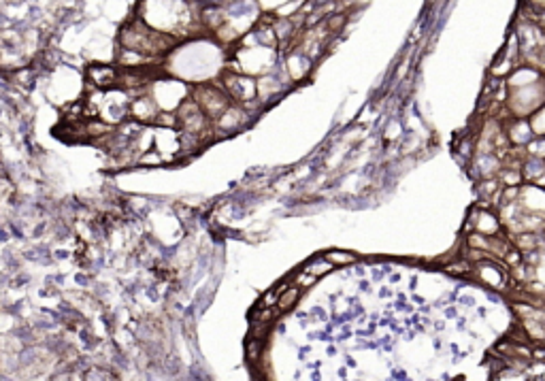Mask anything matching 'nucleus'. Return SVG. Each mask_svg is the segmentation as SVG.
I'll use <instances>...</instances> for the list:
<instances>
[{
	"label": "nucleus",
	"mask_w": 545,
	"mask_h": 381,
	"mask_svg": "<svg viewBox=\"0 0 545 381\" xmlns=\"http://www.w3.org/2000/svg\"><path fill=\"white\" fill-rule=\"evenodd\" d=\"M526 3L533 7V9H539V11H545V0H526Z\"/></svg>",
	"instance_id": "10"
},
{
	"label": "nucleus",
	"mask_w": 545,
	"mask_h": 381,
	"mask_svg": "<svg viewBox=\"0 0 545 381\" xmlns=\"http://www.w3.org/2000/svg\"><path fill=\"white\" fill-rule=\"evenodd\" d=\"M130 115L132 120H136L139 124H150L156 120V100L150 98V96H143V98H136L130 103Z\"/></svg>",
	"instance_id": "4"
},
{
	"label": "nucleus",
	"mask_w": 545,
	"mask_h": 381,
	"mask_svg": "<svg viewBox=\"0 0 545 381\" xmlns=\"http://www.w3.org/2000/svg\"><path fill=\"white\" fill-rule=\"evenodd\" d=\"M85 75H88V81L98 87V90H111V87H116L118 85V69H113L109 64H92L88 71H85Z\"/></svg>",
	"instance_id": "3"
},
{
	"label": "nucleus",
	"mask_w": 545,
	"mask_h": 381,
	"mask_svg": "<svg viewBox=\"0 0 545 381\" xmlns=\"http://www.w3.org/2000/svg\"><path fill=\"white\" fill-rule=\"evenodd\" d=\"M196 105L203 109V113L209 117L211 122H215L217 117L233 105L231 96L226 94L224 87H213V85H200L194 92Z\"/></svg>",
	"instance_id": "1"
},
{
	"label": "nucleus",
	"mask_w": 545,
	"mask_h": 381,
	"mask_svg": "<svg viewBox=\"0 0 545 381\" xmlns=\"http://www.w3.org/2000/svg\"><path fill=\"white\" fill-rule=\"evenodd\" d=\"M522 177L524 184H535L541 175L545 172V158H537V156H526V160L522 162Z\"/></svg>",
	"instance_id": "5"
},
{
	"label": "nucleus",
	"mask_w": 545,
	"mask_h": 381,
	"mask_svg": "<svg viewBox=\"0 0 545 381\" xmlns=\"http://www.w3.org/2000/svg\"><path fill=\"white\" fill-rule=\"evenodd\" d=\"M330 269H334L330 262L326 260V258H320V260H315V262H311V265L305 269V273H309L311 277H322V275H326Z\"/></svg>",
	"instance_id": "8"
},
{
	"label": "nucleus",
	"mask_w": 545,
	"mask_h": 381,
	"mask_svg": "<svg viewBox=\"0 0 545 381\" xmlns=\"http://www.w3.org/2000/svg\"><path fill=\"white\" fill-rule=\"evenodd\" d=\"M262 354H265V341L249 337V341H247V360L249 362H258L262 358Z\"/></svg>",
	"instance_id": "7"
},
{
	"label": "nucleus",
	"mask_w": 545,
	"mask_h": 381,
	"mask_svg": "<svg viewBox=\"0 0 545 381\" xmlns=\"http://www.w3.org/2000/svg\"><path fill=\"white\" fill-rule=\"evenodd\" d=\"M222 87L226 90V94L231 96V100L237 105H247L258 96V83L241 73H226Z\"/></svg>",
	"instance_id": "2"
},
{
	"label": "nucleus",
	"mask_w": 545,
	"mask_h": 381,
	"mask_svg": "<svg viewBox=\"0 0 545 381\" xmlns=\"http://www.w3.org/2000/svg\"><path fill=\"white\" fill-rule=\"evenodd\" d=\"M332 267H343V265H350V262H356V256L352 254H341V251H332V254H326L324 256Z\"/></svg>",
	"instance_id": "9"
},
{
	"label": "nucleus",
	"mask_w": 545,
	"mask_h": 381,
	"mask_svg": "<svg viewBox=\"0 0 545 381\" xmlns=\"http://www.w3.org/2000/svg\"><path fill=\"white\" fill-rule=\"evenodd\" d=\"M301 299V290L296 285H288V287H283L279 292V296H277V303H275V309L279 313H285V311H290Z\"/></svg>",
	"instance_id": "6"
}]
</instances>
